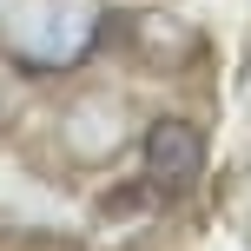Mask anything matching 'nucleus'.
<instances>
[{"label":"nucleus","instance_id":"nucleus-1","mask_svg":"<svg viewBox=\"0 0 251 251\" xmlns=\"http://www.w3.org/2000/svg\"><path fill=\"white\" fill-rule=\"evenodd\" d=\"M100 0H13L0 13V47L33 73H66L100 40Z\"/></svg>","mask_w":251,"mask_h":251},{"label":"nucleus","instance_id":"nucleus-3","mask_svg":"<svg viewBox=\"0 0 251 251\" xmlns=\"http://www.w3.org/2000/svg\"><path fill=\"white\" fill-rule=\"evenodd\" d=\"M245 218H251V205H245Z\"/></svg>","mask_w":251,"mask_h":251},{"label":"nucleus","instance_id":"nucleus-2","mask_svg":"<svg viewBox=\"0 0 251 251\" xmlns=\"http://www.w3.org/2000/svg\"><path fill=\"white\" fill-rule=\"evenodd\" d=\"M199 159H205V139L192 132L185 119H159L146 132V172H152V185L185 192L192 178H199Z\"/></svg>","mask_w":251,"mask_h":251}]
</instances>
